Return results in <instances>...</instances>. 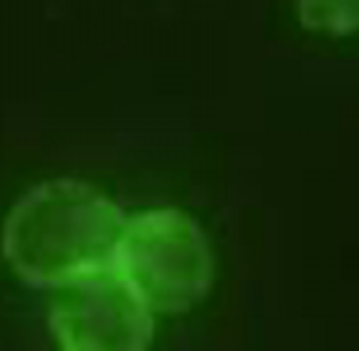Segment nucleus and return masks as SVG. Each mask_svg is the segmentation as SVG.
Instances as JSON below:
<instances>
[{"label":"nucleus","mask_w":359,"mask_h":351,"mask_svg":"<svg viewBox=\"0 0 359 351\" xmlns=\"http://www.w3.org/2000/svg\"><path fill=\"white\" fill-rule=\"evenodd\" d=\"M123 215L81 181H48L11 210L3 226V254L24 281L66 286L113 268Z\"/></svg>","instance_id":"f257e3e1"},{"label":"nucleus","mask_w":359,"mask_h":351,"mask_svg":"<svg viewBox=\"0 0 359 351\" xmlns=\"http://www.w3.org/2000/svg\"><path fill=\"white\" fill-rule=\"evenodd\" d=\"M113 270L155 312H184L208 294L212 252L200 226L173 207L123 218Z\"/></svg>","instance_id":"f03ea898"},{"label":"nucleus","mask_w":359,"mask_h":351,"mask_svg":"<svg viewBox=\"0 0 359 351\" xmlns=\"http://www.w3.org/2000/svg\"><path fill=\"white\" fill-rule=\"evenodd\" d=\"M60 351H147L152 310L113 268L60 286L50 307Z\"/></svg>","instance_id":"7ed1b4c3"},{"label":"nucleus","mask_w":359,"mask_h":351,"mask_svg":"<svg viewBox=\"0 0 359 351\" xmlns=\"http://www.w3.org/2000/svg\"><path fill=\"white\" fill-rule=\"evenodd\" d=\"M297 16L312 32H359V0H297Z\"/></svg>","instance_id":"20e7f679"}]
</instances>
